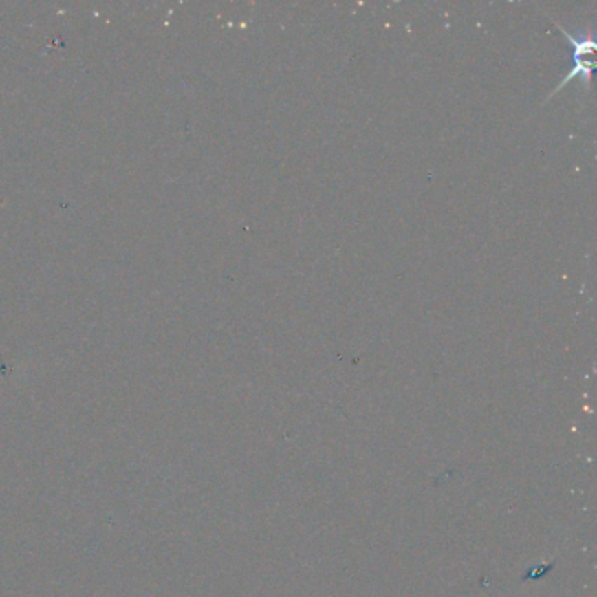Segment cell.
I'll use <instances>...</instances> for the list:
<instances>
[{
    "mask_svg": "<svg viewBox=\"0 0 597 597\" xmlns=\"http://www.w3.org/2000/svg\"><path fill=\"white\" fill-rule=\"evenodd\" d=\"M558 27V30L563 32L564 35H566V39L569 41V46L571 50H573V67H571V70L567 72V76L564 77V81L561 83V85L555 88V91H558L561 88H564V86L567 85V83L571 81V79H574L576 76L582 77V81L585 83V86L590 85V74H592V60H590V54L594 53V50H596V43H594V37H592V32H580L578 35L569 34V32L566 30L564 27H561L558 23H555Z\"/></svg>",
    "mask_w": 597,
    "mask_h": 597,
    "instance_id": "cell-1",
    "label": "cell"
}]
</instances>
